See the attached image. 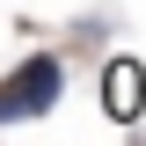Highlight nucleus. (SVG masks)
<instances>
[{
  "mask_svg": "<svg viewBox=\"0 0 146 146\" xmlns=\"http://www.w3.org/2000/svg\"><path fill=\"white\" fill-rule=\"evenodd\" d=\"M102 110L117 117V124H131L146 110V73H139V58H110L102 66Z\"/></svg>",
  "mask_w": 146,
  "mask_h": 146,
  "instance_id": "obj_2",
  "label": "nucleus"
},
{
  "mask_svg": "<svg viewBox=\"0 0 146 146\" xmlns=\"http://www.w3.org/2000/svg\"><path fill=\"white\" fill-rule=\"evenodd\" d=\"M58 95H66V58L29 51L7 80H0V124H29V117H44Z\"/></svg>",
  "mask_w": 146,
  "mask_h": 146,
  "instance_id": "obj_1",
  "label": "nucleus"
}]
</instances>
